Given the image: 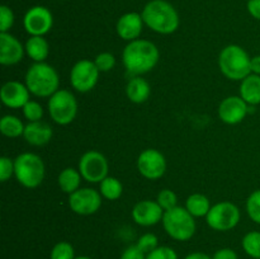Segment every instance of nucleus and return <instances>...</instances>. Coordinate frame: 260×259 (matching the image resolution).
I'll return each mask as SVG.
<instances>
[{"instance_id": "1", "label": "nucleus", "mask_w": 260, "mask_h": 259, "mask_svg": "<svg viewBox=\"0 0 260 259\" xmlns=\"http://www.w3.org/2000/svg\"><path fill=\"white\" fill-rule=\"evenodd\" d=\"M160 58L159 48L147 40H135L126 45L122 52V61L129 74L135 76L144 75L157 65Z\"/></svg>"}, {"instance_id": "40", "label": "nucleus", "mask_w": 260, "mask_h": 259, "mask_svg": "<svg viewBox=\"0 0 260 259\" xmlns=\"http://www.w3.org/2000/svg\"><path fill=\"white\" fill-rule=\"evenodd\" d=\"M251 74H256V75H260V55L254 56L251 57Z\"/></svg>"}, {"instance_id": "22", "label": "nucleus", "mask_w": 260, "mask_h": 259, "mask_svg": "<svg viewBox=\"0 0 260 259\" xmlns=\"http://www.w3.org/2000/svg\"><path fill=\"white\" fill-rule=\"evenodd\" d=\"M25 53L35 62H45L50 55V45L43 36H30L25 42Z\"/></svg>"}, {"instance_id": "33", "label": "nucleus", "mask_w": 260, "mask_h": 259, "mask_svg": "<svg viewBox=\"0 0 260 259\" xmlns=\"http://www.w3.org/2000/svg\"><path fill=\"white\" fill-rule=\"evenodd\" d=\"M94 63L101 73H108L116 66V57L111 52H102L94 58Z\"/></svg>"}, {"instance_id": "20", "label": "nucleus", "mask_w": 260, "mask_h": 259, "mask_svg": "<svg viewBox=\"0 0 260 259\" xmlns=\"http://www.w3.org/2000/svg\"><path fill=\"white\" fill-rule=\"evenodd\" d=\"M151 94V86L141 76H134L126 85V95L132 103L141 104L149 99Z\"/></svg>"}, {"instance_id": "19", "label": "nucleus", "mask_w": 260, "mask_h": 259, "mask_svg": "<svg viewBox=\"0 0 260 259\" xmlns=\"http://www.w3.org/2000/svg\"><path fill=\"white\" fill-rule=\"evenodd\" d=\"M52 135L53 131L50 124L43 121H37L25 124L23 137L32 146H43L51 141Z\"/></svg>"}, {"instance_id": "7", "label": "nucleus", "mask_w": 260, "mask_h": 259, "mask_svg": "<svg viewBox=\"0 0 260 259\" xmlns=\"http://www.w3.org/2000/svg\"><path fill=\"white\" fill-rule=\"evenodd\" d=\"M48 114L55 123L68 126L78 114V101L68 89H58L48 98Z\"/></svg>"}, {"instance_id": "11", "label": "nucleus", "mask_w": 260, "mask_h": 259, "mask_svg": "<svg viewBox=\"0 0 260 259\" xmlns=\"http://www.w3.org/2000/svg\"><path fill=\"white\" fill-rule=\"evenodd\" d=\"M69 206L76 215H93L101 208L102 195L93 188H79L69 196Z\"/></svg>"}, {"instance_id": "12", "label": "nucleus", "mask_w": 260, "mask_h": 259, "mask_svg": "<svg viewBox=\"0 0 260 259\" xmlns=\"http://www.w3.org/2000/svg\"><path fill=\"white\" fill-rule=\"evenodd\" d=\"M137 169L146 179H160L167 172V159L159 150L146 149L137 157Z\"/></svg>"}, {"instance_id": "21", "label": "nucleus", "mask_w": 260, "mask_h": 259, "mask_svg": "<svg viewBox=\"0 0 260 259\" xmlns=\"http://www.w3.org/2000/svg\"><path fill=\"white\" fill-rule=\"evenodd\" d=\"M240 96L249 106L260 104V75L250 74L241 80Z\"/></svg>"}, {"instance_id": "14", "label": "nucleus", "mask_w": 260, "mask_h": 259, "mask_svg": "<svg viewBox=\"0 0 260 259\" xmlns=\"http://www.w3.org/2000/svg\"><path fill=\"white\" fill-rule=\"evenodd\" d=\"M249 104L240 95H231L223 99L218 106V117L226 124H238L245 119Z\"/></svg>"}, {"instance_id": "27", "label": "nucleus", "mask_w": 260, "mask_h": 259, "mask_svg": "<svg viewBox=\"0 0 260 259\" xmlns=\"http://www.w3.org/2000/svg\"><path fill=\"white\" fill-rule=\"evenodd\" d=\"M241 245L250 258L260 259V231H249L245 234Z\"/></svg>"}, {"instance_id": "42", "label": "nucleus", "mask_w": 260, "mask_h": 259, "mask_svg": "<svg viewBox=\"0 0 260 259\" xmlns=\"http://www.w3.org/2000/svg\"><path fill=\"white\" fill-rule=\"evenodd\" d=\"M75 259H91V258H89V256H85V255H81V256H76Z\"/></svg>"}, {"instance_id": "28", "label": "nucleus", "mask_w": 260, "mask_h": 259, "mask_svg": "<svg viewBox=\"0 0 260 259\" xmlns=\"http://www.w3.org/2000/svg\"><path fill=\"white\" fill-rule=\"evenodd\" d=\"M74 246L68 241H58L51 249L50 259H75Z\"/></svg>"}, {"instance_id": "32", "label": "nucleus", "mask_w": 260, "mask_h": 259, "mask_svg": "<svg viewBox=\"0 0 260 259\" xmlns=\"http://www.w3.org/2000/svg\"><path fill=\"white\" fill-rule=\"evenodd\" d=\"M156 202L159 203L160 207H161L162 210L168 211V210H172V208L177 207L178 197L172 189H168V188H165V189L160 190V192L157 193Z\"/></svg>"}, {"instance_id": "38", "label": "nucleus", "mask_w": 260, "mask_h": 259, "mask_svg": "<svg viewBox=\"0 0 260 259\" xmlns=\"http://www.w3.org/2000/svg\"><path fill=\"white\" fill-rule=\"evenodd\" d=\"M212 259H239V256L238 253H236L234 249L222 248L218 249V250L213 254Z\"/></svg>"}, {"instance_id": "16", "label": "nucleus", "mask_w": 260, "mask_h": 259, "mask_svg": "<svg viewBox=\"0 0 260 259\" xmlns=\"http://www.w3.org/2000/svg\"><path fill=\"white\" fill-rule=\"evenodd\" d=\"M29 94L30 91L28 90L27 85L17 80L7 81L0 89V99L3 104L12 109L23 108L30 101Z\"/></svg>"}, {"instance_id": "39", "label": "nucleus", "mask_w": 260, "mask_h": 259, "mask_svg": "<svg viewBox=\"0 0 260 259\" xmlns=\"http://www.w3.org/2000/svg\"><path fill=\"white\" fill-rule=\"evenodd\" d=\"M246 8L251 17L260 20V0H248Z\"/></svg>"}, {"instance_id": "41", "label": "nucleus", "mask_w": 260, "mask_h": 259, "mask_svg": "<svg viewBox=\"0 0 260 259\" xmlns=\"http://www.w3.org/2000/svg\"><path fill=\"white\" fill-rule=\"evenodd\" d=\"M184 259H212V256H210L206 253H202V251H193V253L188 254Z\"/></svg>"}, {"instance_id": "4", "label": "nucleus", "mask_w": 260, "mask_h": 259, "mask_svg": "<svg viewBox=\"0 0 260 259\" xmlns=\"http://www.w3.org/2000/svg\"><path fill=\"white\" fill-rule=\"evenodd\" d=\"M251 57L239 45H229L221 50L218 68L230 80L241 81L251 74Z\"/></svg>"}, {"instance_id": "30", "label": "nucleus", "mask_w": 260, "mask_h": 259, "mask_svg": "<svg viewBox=\"0 0 260 259\" xmlns=\"http://www.w3.org/2000/svg\"><path fill=\"white\" fill-rule=\"evenodd\" d=\"M23 116L25 119H28V122H37L41 121L43 117V107L41 106V103L36 101H29L24 107L22 108Z\"/></svg>"}, {"instance_id": "2", "label": "nucleus", "mask_w": 260, "mask_h": 259, "mask_svg": "<svg viewBox=\"0 0 260 259\" xmlns=\"http://www.w3.org/2000/svg\"><path fill=\"white\" fill-rule=\"evenodd\" d=\"M145 25L159 35H172L179 27V14L167 0H151L142 9Z\"/></svg>"}, {"instance_id": "43", "label": "nucleus", "mask_w": 260, "mask_h": 259, "mask_svg": "<svg viewBox=\"0 0 260 259\" xmlns=\"http://www.w3.org/2000/svg\"><path fill=\"white\" fill-rule=\"evenodd\" d=\"M60 2H65V0H60Z\"/></svg>"}, {"instance_id": "17", "label": "nucleus", "mask_w": 260, "mask_h": 259, "mask_svg": "<svg viewBox=\"0 0 260 259\" xmlns=\"http://www.w3.org/2000/svg\"><path fill=\"white\" fill-rule=\"evenodd\" d=\"M25 53V47L18 38L9 32L0 33V63L12 66L20 62Z\"/></svg>"}, {"instance_id": "8", "label": "nucleus", "mask_w": 260, "mask_h": 259, "mask_svg": "<svg viewBox=\"0 0 260 259\" xmlns=\"http://www.w3.org/2000/svg\"><path fill=\"white\" fill-rule=\"evenodd\" d=\"M241 213L236 205L229 201H222L211 207L206 216L207 225L215 231L233 230L240 222Z\"/></svg>"}, {"instance_id": "29", "label": "nucleus", "mask_w": 260, "mask_h": 259, "mask_svg": "<svg viewBox=\"0 0 260 259\" xmlns=\"http://www.w3.org/2000/svg\"><path fill=\"white\" fill-rule=\"evenodd\" d=\"M246 212L251 221L260 225V189L254 190L246 200Z\"/></svg>"}, {"instance_id": "23", "label": "nucleus", "mask_w": 260, "mask_h": 259, "mask_svg": "<svg viewBox=\"0 0 260 259\" xmlns=\"http://www.w3.org/2000/svg\"><path fill=\"white\" fill-rule=\"evenodd\" d=\"M81 178L83 177H81L79 169L65 168V169L61 170V173L58 174V187L61 188V190H62L63 193H68V195L70 196L71 193L76 192V190L80 188Z\"/></svg>"}, {"instance_id": "26", "label": "nucleus", "mask_w": 260, "mask_h": 259, "mask_svg": "<svg viewBox=\"0 0 260 259\" xmlns=\"http://www.w3.org/2000/svg\"><path fill=\"white\" fill-rule=\"evenodd\" d=\"M99 192L102 197L108 201H116L123 193V185L117 178L107 177L99 183Z\"/></svg>"}, {"instance_id": "35", "label": "nucleus", "mask_w": 260, "mask_h": 259, "mask_svg": "<svg viewBox=\"0 0 260 259\" xmlns=\"http://www.w3.org/2000/svg\"><path fill=\"white\" fill-rule=\"evenodd\" d=\"M146 259H179L177 251L170 246H157L146 255Z\"/></svg>"}, {"instance_id": "5", "label": "nucleus", "mask_w": 260, "mask_h": 259, "mask_svg": "<svg viewBox=\"0 0 260 259\" xmlns=\"http://www.w3.org/2000/svg\"><path fill=\"white\" fill-rule=\"evenodd\" d=\"M45 163L37 154L23 152L14 159V177L23 187L37 188L45 179Z\"/></svg>"}, {"instance_id": "36", "label": "nucleus", "mask_w": 260, "mask_h": 259, "mask_svg": "<svg viewBox=\"0 0 260 259\" xmlns=\"http://www.w3.org/2000/svg\"><path fill=\"white\" fill-rule=\"evenodd\" d=\"M14 175V160L8 156L0 157V180L7 182Z\"/></svg>"}, {"instance_id": "15", "label": "nucleus", "mask_w": 260, "mask_h": 259, "mask_svg": "<svg viewBox=\"0 0 260 259\" xmlns=\"http://www.w3.org/2000/svg\"><path fill=\"white\" fill-rule=\"evenodd\" d=\"M165 211L156 201L144 200L137 202L132 208V218L135 222L144 228H150L162 221Z\"/></svg>"}, {"instance_id": "13", "label": "nucleus", "mask_w": 260, "mask_h": 259, "mask_svg": "<svg viewBox=\"0 0 260 259\" xmlns=\"http://www.w3.org/2000/svg\"><path fill=\"white\" fill-rule=\"evenodd\" d=\"M23 25L29 36H45L53 25V17L50 9L42 5H36L27 10L23 18Z\"/></svg>"}, {"instance_id": "25", "label": "nucleus", "mask_w": 260, "mask_h": 259, "mask_svg": "<svg viewBox=\"0 0 260 259\" xmlns=\"http://www.w3.org/2000/svg\"><path fill=\"white\" fill-rule=\"evenodd\" d=\"M25 126L18 117L7 114L0 119V132L5 137L9 139H17V137L23 136Z\"/></svg>"}, {"instance_id": "18", "label": "nucleus", "mask_w": 260, "mask_h": 259, "mask_svg": "<svg viewBox=\"0 0 260 259\" xmlns=\"http://www.w3.org/2000/svg\"><path fill=\"white\" fill-rule=\"evenodd\" d=\"M144 19L142 15L139 13L129 12L126 14L121 15L117 20V35L123 41L131 42V41L139 40L140 35L142 33V27H144Z\"/></svg>"}, {"instance_id": "10", "label": "nucleus", "mask_w": 260, "mask_h": 259, "mask_svg": "<svg viewBox=\"0 0 260 259\" xmlns=\"http://www.w3.org/2000/svg\"><path fill=\"white\" fill-rule=\"evenodd\" d=\"M101 71L91 60H80L70 71L71 86L79 93H88L96 85Z\"/></svg>"}, {"instance_id": "37", "label": "nucleus", "mask_w": 260, "mask_h": 259, "mask_svg": "<svg viewBox=\"0 0 260 259\" xmlns=\"http://www.w3.org/2000/svg\"><path fill=\"white\" fill-rule=\"evenodd\" d=\"M119 259H146V254L142 253L136 245H132L124 249V251L121 254V258Z\"/></svg>"}, {"instance_id": "24", "label": "nucleus", "mask_w": 260, "mask_h": 259, "mask_svg": "<svg viewBox=\"0 0 260 259\" xmlns=\"http://www.w3.org/2000/svg\"><path fill=\"white\" fill-rule=\"evenodd\" d=\"M211 207L210 200L202 193H193L185 201V208L194 217H206Z\"/></svg>"}, {"instance_id": "3", "label": "nucleus", "mask_w": 260, "mask_h": 259, "mask_svg": "<svg viewBox=\"0 0 260 259\" xmlns=\"http://www.w3.org/2000/svg\"><path fill=\"white\" fill-rule=\"evenodd\" d=\"M25 85L30 94L50 98L60 89V78L55 68L46 62H35L25 73Z\"/></svg>"}, {"instance_id": "9", "label": "nucleus", "mask_w": 260, "mask_h": 259, "mask_svg": "<svg viewBox=\"0 0 260 259\" xmlns=\"http://www.w3.org/2000/svg\"><path fill=\"white\" fill-rule=\"evenodd\" d=\"M79 172L89 183H101L108 177L109 165L107 157L96 150H89L79 160Z\"/></svg>"}, {"instance_id": "6", "label": "nucleus", "mask_w": 260, "mask_h": 259, "mask_svg": "<svg viewBox=\"0 0 260 259\" xmlns=\"http://www.w3.org/2000/svg\"><path fill=\"white\" fill-rule=\"evenodd\" d=\"M194 216L190 215L185 207H177L168 210L162 216V226L168 235L177 241H187L193 238L196 233Z\"/></svg>"}, {"instance_id": "31", "label": "nucleus", "mask_w": 260, "mask_h": 259, "mask_svg": "<svg viewBox=\"0 0 260 259\" xmlns=\"http://www.w3.org/2000/svg\"><path fill=\"white\" fill-rule=\"evenodd\" d=\"M136 246L142 253L147 255V254L151 253L152 250H155L159 246V239H157V236L155 234L146 233L140 236L136 243Z\"/></svg>"}, {"instance_id": "34", "label": "nucleus", "mask_w": 260, "mask_h": 259, "mask_svg": "<svg viewBox=\"0 0 260 259\" xmlns=\"http://www.w3.org/2000/svg\"><path fill=\"white\" fill-rule=\"evenodd\" d=\"M14 24V13L8 5L0 7V33L9 32Z\"/></svg>"}]
</instances>
